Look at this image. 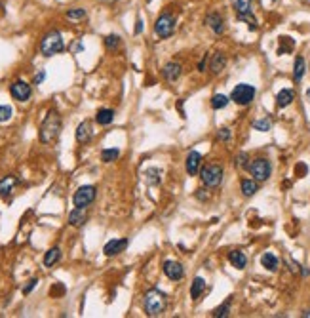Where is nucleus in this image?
I'll use <instances>...</instances> for the list:
<instances>
[{"mask_svg": "<svg viewBox=\"0 0 310 318\" xmlns=\"http://www.w3.org/2000/svg\"><path fill=\"white\" fill-rule=\"evenodd\" d=\"M120 46V36L118 34H109V36H105V48L107 50H116Z\"/></svg>", "mask_w": 310, "mask_h": 318, "instance_id": "7c9ffc66", "label": "nucleus"}, {"mask_svg": "<svg viewBox=\"0 0 310 318\" xmlns=\"http://www.w3.org/2000/svg\"><path fill=\"white\" fill-rule=\"evenodd\" d=\"M219 139H223V141H228V139H230V131H228V128H221V130H219Z\"/></svg>", "mask_w": 310, "mask_h": 318, "instance_id": "58836bf2", "label": "nucleus"}, {"mask_svg": "<svg viewBox=\"0 0 310 318\" xmlns=\"http://www.w3.org/2000/svg\"><path fill=\"white\" fill-rule=\"evenodd\" d=\"M143 177H145V183L151 185V187H156L162 183V170L160 168H147L143 172Z\"/></svg>", "mask_w": 310, "mask_h": 318, "instance_id": "f3484780", "label": "nucleus"}, {"mask_svg": "<svg viewBox=\"0 0 310 318\" xmlns=\"http://www.w3.org/2000/svg\"><path fill=\"white\" fill-rule=\"evenodd\" d=\"M181 65L177 63V61H168L166 65H164V69H162V74H164V78L168 80V82H175V80H179V76H181Z\"/></svg>", "mask_w": 310, "mask_h": 318, "instance_id": "4468645a", "label": "nucleus"}, {"mask_svg": "<svg viewBox=\"0 0 310 318\" xmlns=\"http://www.w3.org/2000/svg\"><path fill=\"white\" fill-rule=\"evenodd\" d=\"M12 107L10 105H0V122H8L12 118Z\"/></svg>", "mask_w": 310, "mask_h": 318, "instance_id": "f704fd0d", "label": "nucleus"}, {"mask_svg": "<svg viewBox=\"0 0 310 318\" xmlns=\"http://www.w3.org/2000/svg\"><path fill=\"white\" fill-rule=\"evenodd\" d=\"M295 99V94H293V90H289V88H283L278 92V95H276V105L283 109V107H287V105H291V101Z\"/></svg>", "mask_w": 310, "mask_h": 318, "instance_id": "6ab92c4d", "label": "nucleus"}, {"mask_svg": "<svg viewBox=\"0 0 310 318\" xmlns=\"http://www.w3.org/2000/svg\"><path fill=\"white\" fill-rule=\"evenodd\" d=\"M228 261H230V263H232V267H236V269H246V265H248V257H246V254H244V252H240V250L230 252V254H228Z\"/></svg>", "mask_w": 310, "mask_h": 318, "instance_id": "aec40b11", "label": "nucleus"}, {"mask_svg": "<svg viewBox=\"0 0 310 318\" xmlns=\"http://www.w3.org/2000/svg\"><path fill=\"white\" fill-rule=\"evenodd\" d=\"M61 128H63V120H61V116L57 111H48V115L46 118L42 120V124H40V131H38V137H40V141L42 143H52V141H56L57 137H59V133H61Z\"/></svg>", "mask_w": 310, "mask_h": 318, "instance_id": "f257e3e1", "label": "nucleus"}, {"mask_svg": "<svg viewBox=\"0 0 310 318\" xmlns=\"http://www.w3.org/2000/svg\"><path fill=\"white\" fill-rule=\"evenodd\" d=\"M206 25H208L215 34H223V32H225V19H223V15L217 14V12H212V14L206 15Z\"/></svg>", "mask_w": 310, "mask_h": 318, "instance_id": "f8f14e48", "label": "nucleus"}, {"mask_svg": "<svg viewBox=\"0 0 310 318\" xmlns=\"http://www.w3.org/2000/svg\"><path fill=\"white\" fill-rule=\"evenodd\" d=\"M234 10H236V15H244V14H251L253 12V0H230Z\"/></svg>", "mask_w": 310, "mask_h": 318, "instance_id": "4be33fe9", "label": "nucleus"}, {"mask_svg": "<svg viewBox=\"0 0 310 318\" xmlns=\"http://www.w3.org/2000/svg\"><path fill=\"white\" fill-rule=\"evenodd\" d=\"M255 88L251 84H238V86L232 90L230 94V99L236 103V105H249L255 99Z\"/></svg>", "mask_w": 310, "mask_h": 318, "instance_id": "423d86ee", "label": "nucleus"}, {"mask_svg": "<svg viewBox=\"0 0 310 318\" xmlns=\"http://www.w3.org/2000/svg\"><path fill=\"white\" fill-rule=\"evenodd\" d=\"M95 196H97V189L93 187V185H82L74 192L72 202H74L76 208H88L90 204L95 200Z\"/></svg>", "mask_w": 310, "mask_h": 318, "instance_id": "0eeeda50", "label": "nucleus"}, {"mask_svg": "<svg viewBox=\"0 0 310 318\" xmlns=\"http://www.w3.org/2000/svg\"><path fill=\"white\" fill-rule=\"evenodd\" d=\"M307 97H309V101H310V90L307 92Z\"/></svg>", "mask_w": 310, "mask_h": 318, "instance_id": "79ce46f5", "label": "nucleus"}, {"mask_svg": "<svg viewBox=\"0 0 310 318\" xmlns=\"http://www.w3.org/2000/svg\"><path fill=\"white\" fill-rule=\"evenodd\" d=\"M173 31H175V17H173V14L164 12V14L158 15V19H156L155 23L156 36L158 38H169L173 34Z\"/></svg>", "mask_w": 310, "mask_h": 318, "instance_id": "39448f33", "label": "nucleus"}, {"mask_svg": "<svg viewBox=\"0 0 310 318\" xmlns=\"http://www.w3.org/2000/svg\"><path fill=\"white\" fill-rule=\"evenodd\" d=\"M240 189H242L244 196H253L255 192H257V181L255 179H242Z\"/></svg>", "mask_w": 310, "mask_h": 318, "instance_id": "cd10ccee", "label": "nucleus"}, {"mask_svg": "<svg viewBox=\"0 0 310 318\" xmlns=\"http://www.w3.org/2000/svg\"><path fill=\"white\" fill-rule=\"evenodd\" d=\"M206 291V280L202 276H196L192 280V286H190V297L192 299H200V295Z\"/></svg>", "mask_w": 310, "mask_h": 318, "instance_id": "393cba45", "label": "nucleus"}, {"mask_svg": "<svg viewBox=\"0 0 310 318\" xmlns=\"http://www.w3.org/2000/svg\"><path fill=\"white\" fill-rule=\"evenodd\" d=\"M126 248H127L126 238H114V240H109V242L105 244L103 252H105V255H107V257H114V255L122 254Z\"/></svg>", "mask_w": 310, "mask_h": 318, "instance_id": "9b49d317", "label": "nucleus"}, {"mask_svg": "<svg viewBox=\"0 0 310 318\" xmlns=\"http://www.w3.org/2000/svg\"><path fill=\"white\" fill-rule=\"evenodd\" d=\"M200 179L206 187H219L221 181H223V168L219 164H208L200 170Z\"/></svg>", "mask_w": 310, "mask_h": 318, "instance_id": "20e7f679", "label": "nucleus"}, {"mask_svg": "<svg viewBox=\"0 0 310 318\" xmlns=\"http://www.w3.org/2000/svg\"><path fill=\"white\" fill-rule=\"evenodd\" d=\"M118 157H120V151H118V149H103V151H101V160H103L105 164L114 162Z\"/></svg>", "mask_w": 310, "mask_h": 318, "instance_id": "c85d7f7f", "label": "nucleus"}, {"mask_svg": "<svg viewBox=\"0 0 310 318\" xmlns=\"http://www.w3.org/2000/svg\"><path fill=\"white\" fill-rule=\"evenodd\" d=\"M141 31H143V21H141V19H137V25H135V32L139 34Z\"/></svg>", "mask_w": 310, "mask_h": 318, "instance_id": "a19ab883", "label": "nucleus"}, {"mask_svg": "<svg viewBox=\"0 0 310 318\" xmlns=\"http://www.w3.org/2000/svg\"><path fill=\"white\" fill-rule=\"evenodd\" d=\"M46 78V71H40L38 74H34V84H42Z\"/></svg>", "mask_w": 310, "mask_h": 318, "instance_id": "ea45409f", "label": "nucleus"}, {"mask_svg": "<svg viewBox=\"0 0 310 318\" xmlns=\"http://www.w3.org/2000/svg\"><path fill=\"white\" fill-rule=\"evenodd\" d=\"M61 259V250L59 248H50L44 255V267H54L57 261Z\"/></svg>", "mask_w": 310, "mask_h": 318, "instance_id": "bb28decb", "label": "nucleus"}, {"mask_svg": "<svg viewBox=\"0 0 310 318\" xmlns=\"http://www.w3.org/2000/svg\"><path fill=\"white\" fill-rule=\"evenodd\" d=\"M114 120V111L113 109H99L97 115H95V122L101 126H109Z\"/></svg>", "mask_w": 310, "mask_h": 318, "instance_id": "a878e982", "label": "nucleus"}, {"mask_svg": "<svg viewBox=\"0 0 310 318\" xmlns=\"http://www.w3.org/2000/svg\"><path fill=\"white\" fill-rule=\"evenodd\" d=\"M63 50H65V42L61 38L59 31H50L40 42V54L44 58H52L56 54H61Z\"/></svg>", "mask_w": 310, "mask_h": 318, "instance_id": "7ed1b4c3", "label": "nucleus"}, {"mask_svg": "<svg viewBox=\"0 0 310 318\" xmlns=\"http://www.w3.org/2000/svg\"><path fill=\"white\" fill-rule=\"evenodd\" d=\"M92 135H93V130H92V122L90 120H84V122H80L78 124V128H76V141L78 143H88L90 139H92Z\"/></svg>", "mask_w": 310, "mask_h": 318, "instance_id": "2eb2a0df", "label": "nucleus"}, {"mask_svg": "<svg viewBox=\"0 0 310 318\" xmlns=\"http://www.w3.org/2000/svg\"><path fill=\"white\" fill-rule=\"evenodd\" d=\"M162 269H164V275L168 276L169 280H181L185 276V269L179 261H171V259L164 261V267Z\"/></svg>", "mask_w": 310, "mask_h": 318, "instance_id": "9d476101", "label": "nucleus"}, {"mask_svg": "<svg viewBox=\"0 0 310 318\" xmlns=\"http://www.w3.org/2000/svg\"><path fill=\"white\" fill-rule=\"evenodd\" d=\"M228 97L226 95H223V94H215L212 97V107L215 109V111H219V109H225L226 105H228Z\"/></svg>", "mask_w": 310, "mask_h": 318, "instance_id": "c756f323", "label": "nucleus"}, {"mask_svg": "<svg viewBox=\"0 0 310 318\" xmlns=\"http://www.w3.org/2000/svg\"><path fill=\"white\" fill-rule=\"evenodd\" d=\"M36 284H38V280H36V278H31V280H29V284L25 286V288H23V295H29V293L32 291V288H34Z\"/></svg>", "mask_w": 310, "mask_h": 318, "instance_id": "4c0bfd02", "label": "nucleus"}, {"mask_svg": "<svg viewBox=\"0 0 310 318\" xmlns=\"http://www.w3.org/2000/svg\"><path fill=\"white\" fill-rule=\"evenodd\" d=\"M200 164H202V155L198 151H190L186 155L185 160V168H186V174L188 175H196L200 172Z\"/></svg>", "mask_w": 310, "mask_h": 318, "instance_id": "ddd939ff", "label": "nucleus"}, {"mask_svg": "<svg viewBox=\"0 0 310 318\" xmlns=\"http://www.w3.org/2000/svg\"><path fill=\"white\" fill-rule=\"evenodd\" d=\"M249 174L253 175L255 181H267L270 177V172H272V166L267 159H255L249 166H248Z\"/></svg>", "mask_w": 310, "mask_h": 318, "instance_id": "6e6552de", "label": "nucleus"}, {"mask_svg": "<svg viewBox=\"0 0 310 318\" xmlns=\"http://www.w3.org/2000/svg\"><path fill=\"white\" fill-rule=\"evenodd\" d=\"M67 17H69V19H84L86 10L84 8H72V10L67 12Z\"/></svg>", "mask_w": 310, "mask_h": 318, "instance_id": "c9c22d12", "label": "nucleus"}, {"mask_svg": "<svg viewBox=\"0 0 310 318\" xmlns=\"http://www.w3.org/2000/svg\"><path fill=\"white\" fill-rule=\"evenodd\" d=\"M253 128L259 131H268L272 128V122H270V118H261V120H255Z\"/></svg>", "mask_w": 310, "mask_h": 318, "instance_id": "473e14b6", "label": "nucleus"}, {"mask_svg": "<svg viewBox=\"0 0 310 318\" xmlns=\"http://www.w3.org/2000/svg\"><path fill=\"white\" fill-rule=\"evenodd\" d=\"M234 164H236V168H248L249 164H248V155L246 153H240L236 160H234Z\"/></svg>", "mask_w": 310, "mask_h": 318, "instance_id": "e433bc0d", "label": "nucleus"}, {"mask_svg": "<svg viewBox=\"0 0 310 318\" xmlns=\"http://www.w3.org/2000/svg\"><path fill=\"white\" fill-rule=\"evenodd\" d=\"M166 307H168V297L164 291L153 288L145 293V313L149 317H160L166 311Z\"/></svg>", "mask_w": 310, "mask_h": 318, "instance_id": "f03ea898", "label": "nucleus"}, {"mask_svg": "<svg viewBox=\"0 0 310 318\" xmlns=\"http://www.w3.org/2000/svg\"><path fill=\"white\" fill-rule=\"evenodd\" d=\"M226 65V58L225 54H221V52H215L212 58V63H210V69H212L213 74H219V72L225 69Z\"/></svg>", "mask_w": 310, "mask_h": 318, "instance_id": "412c9836", "label": "nucleus"}, {"mask_svg": "<svg viewBox=\"0 0 310 318\" xmlns=\"http://www.w3.org/2000/svg\"><path fill=\"white\" fill-rule=\"evenodd\" d=\"M88 219V214H86V208H74L71 214H69V225L72 227H82Z\"/></svg>", "mask_w": 310, "mask_h": 318, "instance_id": "a211bd4d", "label": "nucleus"}, {"mask_svg": "<svg viewBox=\"0 0 310 318\" xmlns=\"http://www.w3.org/2000/svg\"><path fill=\"white\" fill-rule=\"evenodd\" d=\"M228 311H230V299H228V301H226L225 305H221V307H217V309L213 311V318L228 317Z\"/></svg>", "mask_w": 310, "mask_h": 318, "instance_id": "72a5a7b5", "label": "nucleus"}, {"mask_svg": "<svg viewBox=\"0 0 310 318\" xmlns=\"http://www.w3.org/2000/svg\"><path fill=\"white\" fill-rule=\"evenodd\" d=\"M261 265L267 269V271H270V273H274V271H278V265H280V261H278V257L274 255V254H263V257H261Z\"/></svg>", "mask_w": 310, "mask_h": 318, "instance_id": "b1692460", "label": "nucleus"}, {"mask_svg": "<svg viewBox=\"0 0 310 318\" xmlns=\"http://www.w3.org/2000/svg\"><path fill=\"white\" fill-rule=\"evenodd\" d=\"M305 72H307V61H305L303 56H297L295 65H293V78H295V82H301V80H303Z\"/></svg>", "mask_w": 310, "mask_h": 318, "instance_id": "5701e85b", "label": "nucleus"}, {"mask_svg": "<svg viewBox=\"0 0 310 318\" xmlns=\"http://www.w3.org/2000/svg\"><path fill=\"white\" fill-rule=\"evenodd\" d=\"M280 42H282V46L278 48V54H280V56L285 54V52H291V50H293V46H295V42H293L289 36H282V38H280Z\"/></svg>", "mask_w": 310, "mask_h": 318, "instance_id": "2f4dec72", "label": "nucleus"}, {"mask_svg": "<svg viewBox=\"0 0 310 318\" xmlns=\"http://www.w3.org/2000/svg\"><path fill=\"white\" fill-rule=\"evenodd\" d=\"M10 94H12V97H14L15 101H29L32 90H31V86L25 80H15L12 88H10Z\"/></svg>", "mask_w": 310, "mask_h": 318, "instance_id": "1a4fd4ad", "label": "nucleus"}, {"mask_svg": "<svg viewBox=\"0 0 310 318\" xmlns=\"http://www.w3.org/2000/svg\"><path fill=\"white\" fill-rule=\"evenodd\" d=\"M17 183H19V179L15 175H6L4 179H0V196L2 198H8Z\"/></svg>", "mask_w": 310, "mask_h": 318, "instance_id": "dca6fc26", "label": "nucleus"}]
</instances>
